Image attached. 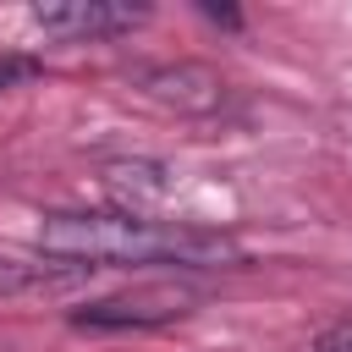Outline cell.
<instances>
[{"label": "cell", "instance_id": "1", "mask_svg": "<svg viewBox=\"0 0 352 352\" xmlns=\"http://www.w3.org/2000/svg\"><path fill=\"white\" fill-rule=\"evenodd\" d=\"M38 248L60 264L77 270H99V264H236L242 248L226 231H204V226H160L143 220L132 209L116 214H88V209H66V214H44L38 226Z\"/></svg>", "mask_w": 352, "mask_h": 352}, {"label": "cell", "instance_id": "2", "mask_svg": "<svg viewBox=\"0 0 352 352\" xmlns=\"http://www.w3.org/2000/svg\"><path fill=\"white\" fill-rule=\"evenodd\" d=\"M198 302H204L198 280H148V286H126L99 302H82L72 314V324L77 330H148V324H170V319L192 314Z\"/></svg>", "mask_w": 352, "mask_h": 352}, {"label": "cell", "instance_id": "3", "mask_svg": "<svg viewBox=\"0 0 352 352\" xmlns=\"http://www.w3.org/2000/svg\"><path fill=\"white\" fill-rule=\"evenodd\" d=\"M148 11L143 6H116V0H44L33 6V28H44L50 38H110V33H132Z\"/></svg>", "mask_w": 352, "mask_h": 352}, {"label": "cell", "instance_id": "4", "mask_svg": "<svg viewBox=\"0 0 352 352\" xmlns=\"http://www.w3.org/2000/svg\"><path fill=\"white\" fill-rule=\"evenodd\" d=\"M138 88H143L148 99L170 104V110H187V116H209V110L226 104V82H220V72L204 66V60L148 66V72H138Z\"/></svg>", "mask_w": 352, "mask_h": 352}, {"label": "cell", "instance_id": "5", "mask_svg": "<svg viewBox=\"0 0 352 352\" xmlns=\"http://www.w3.org/2000/svg\"><path fill=\"white\" fill-rule=\"evenodd\" d=\"M99 176L126 204H160L170 192V165H160V160H110Z\"/></svg>", "mask_w": 352, "mask_h": 352}, {"label": "cell", "instance_id": "6", "mask_svg": "<svg viewBox=\"0 0 352 352\" xmlns=\"http://www.w3.org/2000/svg\"><path fill=\"white\" fill-rule=\"evenodd\" d=\"M44 72V60H33V55H0V94H11V88H22V82H33Z\"/></svg>", "mask_w": 352, "mask_h": 352}, {"label": "cell", "instance_id": "7", "mask_svg": "<svg viewBox=\"0 0 352 352\" xmlns=\"http://www.w3.org/2000/svg\"><path fill=\"white\" fill-rule=\"evenodd\" d=\"M314 352H352V314H346V319H336V324L314 341Z\"/></svg>", "mask_w": 352, "mask_h": 352}]
</instances>
